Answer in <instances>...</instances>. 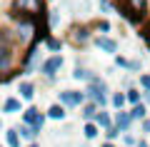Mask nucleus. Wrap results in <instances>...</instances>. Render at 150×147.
I'll use <instances>...</instances> for the list:
<instances>
[{"label": "nucleus", "instance_id": "f257e3e1", "mask_svg": "<svg viewBox=\"0 0 150 147\" xmlns=\"http://www.w3.org/2000/svg\"><path fill=\"white\" fill-rule=\"evenodd\" d=\"M13 13L20 20H35L43 13V0H13Z\"/></svg>", "mask_w": 150, "mask_h": 147}, {"label": "nucleus", "instance_id": "f03ea898", "mask_svg": "<svg viewBox=\"0 0 150 147\" xmlns=\"http://www.w3.org/2000/svg\"><path fill=\"white\" fill-rule=\"evenodd\" d=\"M13 37H15V42H18L20 47L28 45V42L35 45V23H33V20H18Z\"/></svg>", "mask_w": 150, "mask_h": 147}, {"label": "nucleus", "instance_id": "7ed1b4c3", "mask_svg": "<svg viewBox=\"0 0 150 147\" xmlns=\"http://www.w3.org/2000/svg\"><path fill=\"white\" fill-rule=\"evenodd\" d=\"M105 92H108V85L103 82L100 77H95L90 85H88V97H90L93 102H95L98 107H103V105H108V97H105Z\"/></svg>", "mask_w": 150, "mask_h": 147}, {"label": "nucleus", "instance_id": "20e7f679", "mask_svg": "<svg viewBox=\"0 0 150 147\" xmlns=\"http://www.w3.org/2000/svg\"><path fill=\"white\" fill-rule=\"evenodd\" d=\"M85 97H88V92H78V90H63V92H58V100L63 107H83L85 105Z\"/></svg>", "mask_w": 150, "mask_h": 147}, {"label": "nucleus", "instance_id": "39448f33", "mask_svg": "<svg viewBox=\"0 0 150 147\" xmlns=\"http://www.w3.org/2000/svg\"><path fill=\"white\" fill-rule=\"evenodd\" d=\"M23 125H30V127H35L38 132L43 130V125H45V115L38 107H28L25 112H23Z\"/></svg>", "mask_w": 150, "mask_h": 147}, {"label": "nucleus", "instance_id": "423d86ee", "mask_svg": "<svg viewBox=\"0 0 150 147\" xmlns=\"http://www.w3.org/2000/svg\"><path fill=\"white\" fill-rule=\"evenodd\" d=\"M63 68V55H53V58H48L43 65H40V72L45 75V77H55V72Z\"/></svg>", "mask_w": 150, "mask_h": 147}, {"label": "nucleus", "instance_id": "0eeeda50", "mask_svg": "<svg viewBox=\"0 0 150 147\" xmlns=\"http://www.w3.org/2000/svg\"><path fill=\"white\" fill-rule=\"evenodd\" d=\"M130 125H133V117H130V112H125V110L115 112V127H118L120 132H128Z\"/></svg>", "mask_w": 150, "mask_h": 147}, {"label": "nucleus", "instance_id": "6e6552de", "mask_svg": "<svg viewBox=\"0 0 150 147\" xmlns=\"http://www.w3.org/2000/svg\"><path fill=\"white\" fill-rule=\"evenodd\" d=\"M95 45H98V50H103V53H115V50H118V42L112 40V37H108V35L95 37Z\"/></svg>", "mask_w": 150, "mask_h": 147}, {"label": "nucleus", "instance_id": "1a4fd4ad", "mask_svg": "<svg viewBox=\"0 0 150 147\" xmlns=\"http://www.w3.org/2000/svg\"><path fill=\"white\" fill-rule=\"evenodd\" d=\"M18 92H20V100H28V102H30L33 97H35V85L23 80V82L18 85Z\"/></svg>", "mask_w": 150, "mask_h": 147}, {"label": "nucleus", "instance_id": "9d476101", "mask_svg": "<svg viewBox=\"0 0 150 147\" xmlns=\"http://www.w3.org/2000/svg\"><path fill=\"white\" fill-rule=\"evenodd\" d=\"M70 40H73V42H80V45H83V42H88V40H90V30H88L85 25L73 27V35H70Z\"/></svg>", "mask_w": 150, "mask_h": 147}, {"label": "nucleus", "instance_id": "9b49d317", "mask_svg": "<svg viewBox=\"0 0 150 147\" xmlns=\"http://www.w3.org/2000/svg\"><path fill=\"white\" fill-rule=\"evenodd\" d=\"M3 112L5 115H13V112H25L20 107V97H8L5 102H3Z\"/></svg>", "mask_w": 150, "mask_h": 147}, {"label": "nucleus", "instance_id": "f8f14e48", "mask_svg": "<svg viewBox=\"0 0 150 147\" xmlns=\"http://www.w3.org/2000/svg\"><path fill=\"white\" fill-rule=\"evenodd\" d=\"M125 3H128L125 8H128V10H133L135 15H140V18L145 15V8H148V0H125Z\"/></svg>", "mask_w": 150, "mask_h": 147}, {"label": "nucleus", "instance_id": "ddd939ff", "mask_svg": "<svg viewBox=\"0 0 150 147\" xmlns=\"http://www.w3.org/2000/svg\"><path fill=\"white\" fill-rule=\"evenodd\" d=\"M98 115H100V107H98L95 102H88V105H83V117H85L88 122H95Z\"/></svg>", "mask_w": 150, "mask_h": 147}, {"label": "nucleus", "instance_id": "4468645a", "mask_svg": "<svg viewBox=\"0 0 150 147\" xmlns=\"http://www.w3.org/2000/svg\"><path fill=\"white\" fill-rule=\"evenodd\" d=\"M95 125H98V127H103V130H110V127L115 125V117H110L108 112H103V110H100V115L95 117Z\"/></svg>", "mask_w": 150, "mask_h": 147}, {"label": "nucleus", "instance_id": "2eb2a0df", "mask_svg": "<svg viewBox=\"0 0 150 147\" xmlns=\"http://www.w3.org/2000/svg\"><path fill=\"white\" fill-rule=\"evenodd\" d=\"M20 137H23V140H28L30 145H35L38 130H35V127H30V125H23V127H20Z\"/></svg>", "mask_w": 150, "mask_h": 147}, {"label": "nucleus", "instance_id": "dca6fc26", "mask_svg": "<svg viewBox=\"0 0 150 147\" xmlns=\"http://www.w3.org/2000/svg\"><path fill=\"white\" fill-rule=\"evenodd\" d=\"M73 77H75V80H85V82L90 85L93 80H95V75H93L90 70H85V68H75V72H73Z\"/></svg>", "mask_w": 150, "mask_h": 147}, {"label": "nucleus", "instance_id": "f3484780", "mask_svg": "<svg viewBox=\"0 0 150 147\" xmlns=\"http://www.w3.org/2000/svg\"><path fill=\"white\" fill-rule=\"evenodd\" d=\"M145 112H148V105H145V102H140V105H135L133 110H130V117H133V120H148V117H145Z\"/></svg>", "mask_w": 150, "mask_h": 147}, {"label": "nucleus", "instance_id": "a211bd4d", "mask_svg": "<svg viewBox=\"0 0 150 147\" xmlns=\"http://www.w3.org/2000/svg\"><path fill=\"white\" fill-rule=\"evenodd\" d=\"M98 132H100V127H98L95 122H85V127H83V135H85V140H95Z\"/></svg>", "mask_w": 150, "mask_h": 147}, {"label": "nucleus", "instance_id": "6ab92c4d", "mask_svg": "<svg viewBox=\"0 0 150 147\" xmlns=\"http://www.w3.org/2000/svg\"><path fill=\"white\" fill-rule=\"evenodd\" d=\"M5 142H8V147H20V135H18V130H8L5 132Z\"/></svg>", "mask_w": 150, "mask_h": 147}, {"label": "nucleus", "instance_id": "aec40b11", "mask_svg": "<svg viewBox=\"0 0 150 147\" xmlns=\"http://www.w3.org/2000/svg\"><path fill=\"white\" fill-rule=\"evenodd\" d=\"M48 117H50V120H63V117H65V107L63 105H53L48 110Z\"/></svg>", "mask_w": 150, "mask_h": 147}, {"label": "nucleus", "instance_id": "412c9836", "mask_svg": "<svg viewBox=\"0 0 150 147\" xmlns=\"http://www.w3.org/2000/svg\"><path fill=\"white\" fill-rule=\"evenodd\" d=\"M110 102H112V105H115V107H118V110H123V105H125V102H128V95H125V92H112Z\"/></svg>", "mask_w": 150, "mask_h": 147}, {"label": "nucleus", "instance_id": "4be33fe9", "mask_svg": "<svg viewBox=\"0 0 150 147\" xmlns=\"http://www.w3.org/2000/svg\"><path fill=\"white\" fill-rule=\"evenodd\" d=\"M125 95H128V102H130V105H140V102H143V92H138V90H128V92H125Z\"/></svg>", "mask_w": 150, "mask_h": 147}, {"label": "nucleus", "instance_id": "5701e85b", "mask_svg": "<svg viewBox=\"0 0 150 147\" xmlns=\"http://www.w3.org/2000/svg\"><path fill=\"white\" fill-rule=\"evenodd\" d=\"M140 87L145 92H150V75H140Z\"/></svg>", "mask_w": 150, "mask_h": 147}, {"label": "nucleus", "instance_id": "b1692460", "mask_svg": "<svg viewBox=\"0 0 150 147\" xmlns=\"http://www.w3.org/2000/svg\"><path fill=\"white\" fill-rule=\"evenodd\" d=\"M105 135H108V140H115V137L120 135V130H118V127H115V125H112L110 130H105Z\"/></svg>", "mask_w": 150, "mask_h": 147}, {"label": "nucleus", "instance_id": "393cba45", "mask_svg": "<svg viewBox=\"0 0 150 147\" xmlns=\"http://www.w3.org/2000/svg\"><path fill=\"white\" fill-rule=\"evenodd\" d=\"M60 25V15L58 13H50V27H58Z\"/></svg>", "mask_w": 150, "mask_h": 147}, {"label": "nucleus", "instance_id": "a878e982", "mask_svg": "<svg viewBox=\"0 0 150 147\" xmlns=\"http://www.w3.org/2000/svg\"><path fill=\"white\" fill-rule=\"evenodd\" d=\"M98 30H100V32H108V30H110V23H108V20H100V23H98Z\"/></svg>", "mask_w": 150, "mask_h": 147}, {"label": "nucleus", "instance_id": "bb28decb", "mask_svg": "<svg viewBox=\"0 0 150 147\" xmlns=\"http://www.w3.org/2000/svg\"><path fill=\"white\" fill-rule=\"evenodd\" d=\"M48 47H50V50H60V40H55V37H48Z\"/></svg>", "mask_w": 150, "mask_h": 147}, {"label": "nucleus", "instance_id": "cd10ccee", "mask_svg": "<svg viewBox=\"0 0 150 147\" xmlns=\"http://www.w3.org/2000/svg\"><path fill=\"white\" fill-rule=\"evenodd\" d=\"M123 140H125V145H130V147H138V140H135L133 135H125Z\"/></svg>", "mask_w": 150, "mask_h": 147}, {"label": "nucleus", "instance_id": "c85d7f7f", "mask_svg": "<svg viewBox=\"0 0 150 147\" xmlns=\"http://www.w3.org/2000/svg\"><path fill=\"white\" fill-rule=\"evenodd\" d=\"M143 132H150V117H148V120L143 122Z\"/></svg>", "mask_w": 150, "mask_h": 147}, {"label": "nucleus", "instance_id": "c756f323", "mask_svg": "<svg viewBox=\"0 0 150 147\" xmlns=\"http://www.w3.org/2000/svg\"><path fill=\"white\" fill-rule=\"evenodd\" d=\"M143 102H145V105H150V92H143Z\"/></svg>", "mask_w": 150, "mask_h": 147}, {"label": "nucleus", "instance_id": "7c9ffc66", "mask_svg": "<svg viewBox=\"0 0 150 147\" xmlns=\"http://www.w3.org/2000/svg\"><path fill=\"white\" fill-rule=\"evenodd\" d=\"M138 147H150V145H148V142H143V140H140V142H138Z\"/></svg>", "mask_w": 150, "mask_h": 147}, {"label": "nucleus", "instance_id": "2f4dec72", "mask_svg": "<svg viewBox=\"0 0 150 147\" xmlns=\"http://www.w3.org/2000/svg\"><path fill=\"white\" fill-rule=\"evenodd\" d=\"M100 147H115V145H112V142H103Z\"/></svg>", "mask_w": 150, "mask_h": 147}, {"label": "nucleus", "instance_id": "473e14b6", "mask_svg": "<svg viewBox=\"0 0 150 147\" xmlns=\"http://www.w3.org/2000/svg\"><path fill=\"white\" fill-rule=\"evenodd\" d=\"M145 37H148V45H150V32H148V35H145Z\"/></svg>", "mask_w": 150, "mask_h": 147}, {"label": "nucleus", "instance_id": "72a5a7b5", "mask_svg": "<svg viewBox=\"0 0 150 147\" xmlns=\"http://www.w3.org/2000/svg\"><path fill=\"white\" fill-rule=\"evenodd\" d=\"M28 147H40V145H28Z\"/></svg>", "mask_w": 150, "mask_h": 147}]
</instances>
